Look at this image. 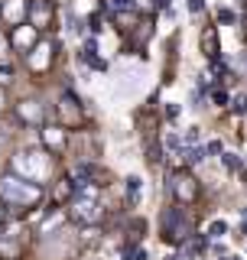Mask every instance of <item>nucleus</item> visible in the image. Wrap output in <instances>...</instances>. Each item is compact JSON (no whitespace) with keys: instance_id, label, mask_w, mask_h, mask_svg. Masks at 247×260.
<instances>
[{"instance_id":"nucleus-15","label":"nucleus","mask_w":247,"mask_h":260,"mask_svg":"<svg viewBox=\"0 0 247 260\" xmlns=\"http://www.w3.org/2000/svg\"><path fill=\"white\" fill-rule=\"evenodd\" d=\"M111 10L114 13H130L134 10V0H111Z\"/></svg>"},{"instance_id":"nucleus-13","label":"nucleus","mask_w":247,"mask_h":260,"mask_svg":"<svg viewBox=\"0 0 247 260\" xmlns=\"http://www.w3.org/2000/svg\"><path fill=\"white\" fill-rule=\"evenodd\" d=\"M72 189H75V182H72V179H62L59 189H55V202H65L72 195Z\"/></svg>"},{"instance_id":"nucleus-10","label":"nucleus","mask_w":247,"mask_h":260,"mask_svg":"<svg viewBox=\"0 0 247 260\" xmlns=\"http://www.w3.org/2000/svg\"><path fill=\"white\" fill-rule=\"evenodd\" d=\"M10 46H20V49H33L36 46V29L29 26V23H20L13 32V39H10Z\"/></svg>"},{"instance_id":"nucleus-28","label":"nucleus","mask_w":247,"mask_h":260,"mask_svg":"<svg viewBox=\"0 0 247 260\" xmlns=\"http://www.w3.org/2000/svg\"><path fill=\"white\" fill-rule=\"evenodd\" d=\"M156 4H160V7H166V4H169V0H156Z\"/></svg>"},{"instance_id":"nucleus-4","label":"nucleus","mask_w":247,"mask_h":260,"mask_svg":"<svg viewBox=\"0 0 247 260\" xmlns=\"http://www.w3.org/2000/svg\"><path fill=\"white\" fill-rule=\"evenodd\" d=\"M72 218H75L78 224H95L98 218H101V205L95 202V195L88 189L75 199V205H72Z\"/></svg>"},{"instance_id":"nucleus-1","label":"nucleus","mask_w":247,"mask_h":260,"mask_svg":"<svg viewBox=\"0 0 247 260\" xmlns=\"http://www.w3.org/2000/svg\"><path fill=\"white\" fill-rule=\"evenodd\" d=\"M0 202L4 205H16V208H33L43 202V185L7 173V176H0Z\"/></svg>"},{"instance_id":"nucleus-27","label":"nucleus","mask_w":247,"mask_h":260,"mask_svg":"<svg viewBox=\"0 0 247 260\" xmlns=\"http://www.w3.org/2000/svg\"><path fill=\"white\" fill-rule=\"evenodd\" d=\"M4 218H7V211H4V202H0V224H4Z\"/></svg>"},{"instance_id":"nucleus-16","label":"nucleus","mask_w":247,"mask_h":260,"mask_svg":"<svg viewBox=\"0 0 247 260\" xmlns=\"http://www.w3.org/2000/svg\"><path fill=\"white\" fill-rule=\"evenodd\" d=\"M221 159H225V166L231 169V173H241V162H237V156H234V153H225Z\"/></svg>"},{"instance_id":"nucleus-3","label":"nucleus","mask_w":247,"mask_h":260,"mask_svg":"<svg viewBox=\"0 0 247 260\" xmlns=\"http://www.w3.org/2000/svg\"><path fill=\"white\" fill-rule=\"evenodd\" d=\"M26 20H29V26L33 29H49L55 23V4L52 0H29V7H26Z\"/></svg>"},{"instance_id":"nucleus-19","label":"nucleus","mask_w":247,"mask_h":260,"mask_svg":"<svg viewBox=\"0 0 247 260\" xmlns=\"http://www.w3.org/2000/svg\"><path fill=\"white\" fill-rule=\"evenodd\" d=\"M7 52H10V36H7V32H0V59H4Z\"/></svg>"},{"instance_id":"nucleus-8","label":"nucleus","mask_w":247,"mask_h":260,"mask_svg":"<svg viewBox=\"0 0 247 260\" xmlns=\"http://www.w3.org/2000/svg\"><path fill=\"white\" fill-rule=\"evenodd\" d=\"M16 117H20L23 124H39V120H43V104L39 101H23L20 108H16Z\"/></svg>"},{"instance_id":"nucleus-2","label":"nucleus","mask_w":247,"mask_h":260,"mask_svg":"<svg viewBox=\"0 0 247 260\" xmlns=\"http://www.w3.org/2000/svg\"><path fill=\"white\" fill-rule=\"evenodd\" d=\"M13 169L16 173L13 176H20V179H39L46 173V153H39V150H26V153H20L16 156V162H13Z\"/></svg>"},{"instance_id":"nucleus-22","label":"nucleus","mask_w":247,"mask_h":260,"mask_svg":"<svg viewBox=\"0 0 247 260\" xmlns=\"http://www.w3.org/2000/svg\"><path fill=\"white\" fill-rule=\"evenodd\" d=\"M244 104H247V98H234V111H237V114L244 111Z\"/></svg>"},{"instance_id":"nucleus-20","label":"nucleus","mask_w":247,"mask_h":260,"mask_svg":"<svg viewBox=\"0 0 247 260\" xmlns=\"http://www.w3.org/2000/svg\"><path fill=\"white\" fill-rule=\"evenodd\" d=\"M202 7H205V0H189V10L192 13H202Z\"/></svg>"},{"instance_id":"nucleus-6","label":"nucleus","mask_w":247,"mask_h":260,"mask_svg":"<svg viewBox=\"0 0 247 260\" xmlns=\"http://www.w3.org/2000/svg\"><path fill=\"white\" fill-rule=\"evenodd\" d=\"M26 7L29 0H0V16L10 26H20V23H26Z\"/></svg>"},{"instance_id":"nucleus-17","label":"nucleus","mask_w":247,"mask_h":260,"mask_svg":"<svg viewBox=\"0 0 247 260\" xmlns=\"http://www.w3.org/2000/svg\"><path fill=\"white\" fill-rule=\"evenodd\" d=\"M225 231H228V224H225V221H211V228H208V238H221Z\"/></svg>"},{"instance_id":"nucleus-23","label":"nucleus","mask_w":247,"mask_h":260,"mask_svg":"<svg viewBox=\"0 0 247 260\" xmlns=\"http://www.w3.org/2000/svg\"><path fill=\"white\" fill-rule=\"evenodd\" d=\"M205 153H221V143H218V140L208 143V146H205Z\"/></svg>"},{"instance_id":"nucleus-24","label":"nucleus","mask_w":247,"mask_h":260,"mask_svg":"<svg viewBox=\"0 0 247 260\" xmlns=\"http://www.w3.org/2000/svg\"><path fill=\"white\" fill-rule=\"evenodd\" d=\"M7 143H10V137H7V130H0V150H4Z\"/></svg>"},{"instance_id":"nucleus-25","label":"nucleus","mask_w":247,"mask_h":260,"mask_svg":"<svg viewBox=\"0 0 247 260\" xmlns=\"http://www.w3.org/2000/svg\"><path fill=\"white\" fill-rule=\"evenodd\" d=\"M10 75V69H7V65H0V78H7Z\"/></svg>"},{"instance_id":"nucleus-12","label":"nucleus","mask_w":247,"mask_h":260,"mask_svg":"<svg viewBox=\"0 0 247 260\" xmlns=\"http://www.w3.org/2000/svg\"><path fill=\"white\" fill-rule=\"evenodd\" d=\"M202 49L208 59H218V36H215V26H208L202 32Z\"/></svg>"},{"instance_id":"nucleus-11","label":"nucleus","mask_w":247,"mask_h":260,"mask_svg":"<svg viewBox=\"0 0 247 260\" xmlns=\"http://www.w3.org/2000/svg\"><path fill=\"white\" fill-rule=\"evenodd\" d=\"M43 143L49 146V150L62 153V150H65V130H62V127H46V130H43Z\"/></svg>"},{"instance_id":"nucleus-29","label":"nucleus","mask_w":247,"mask_h":260,"mask_svg":"<svg viewBox=\"0 0 247 260\" xmlns=\"http://www.w3.org/2000/svg\"><path fill=\"white\" fill-rule=\"evenodd\" d=\"M225 260H241V257H225Z\"/></svg>"},{"instance_id":"nucleus-5","label":"nucleus","mask_w":247,"mask_h":260,"mask_svg":"<svg viewBox=\"0 0 247 260\" xmlns=\"http://www.w3.org/2000/svg\"><path fill=\"white\" fill-rule=\"evenodd\" d=\"M169 189H172V195H176V202L189 205V202H195V192H199V185H195V179L189 176L186 169H179V173H172Z\"/></svg>"},{"instance_id":"nucleus-18","label":"nucleus","mask_w":247,"mask_h":260,"mask_svg":"<svg viewBox=\"0 0 247 260\" xmlns=\"http://www.w3.org/2000/svg\"><path fill=\"white\" fill-rule=\"evenodd\" d=\"M186 159L189 162H202L205 159V150H199V146H195V150H186Z\"/></svg>"},{"instance_id":"nucleus-26","label":"nucleus","mask_w":247,"mask_h":260,"mask_svg":"<svg viewBox=\"0 0 247 260\" xmlns=\"http://www.w3.org/2000/svg\"><path fill=\"white\" fill-rule=\"evenodd\" d=\"M4 104H7V94H4V88H0V111H4Z\"/></svg>"},{"instance_id":"nucleus-9","label":"nucleus","mask_w":247,"mask_h":260,"mask_svg":"<svg viewBox=\"0 0 247 260\" xmlns=\"http://www.w3.org/2000/svg\"><path fill=\"white\" fill-rule=\"evenodd\" d=\"M49 59H52V46H46V43H36L33 46V55H29V69L33 72H43Z\"/></svg>"},{"instance_id":"nucleus-30","label":"nucleus","mask_w":247,"mask_h":260,"mask_svg":"<svg viewBox=\"0 0 247 260\" xmlns=\"http://www.w3.org/2000/svg\"><path fill=\"white\" fill-rule=\"evenodd\" d=\"M166 260H176V257H166Z\"/></svg>"},{"instance_id":"nucleus-14","label":"nucleus","mask_w":247,"mask_h":260,"mask_svg":"<svg viewBox=\"0 0 247 260\" xmlns=\"http://www.w3.org/2000/svg\"><path fill=\"white\" fill-rule=\"evenodd\" d=\"M127 199H130V202H137V199H140V179H137V176H130V179H127Z\"/></svg>"},{"instance_id":"nucleus-21","label":"nucleus","mask_w":247,"mask_h":260,"mask_svg":"<svg viewBox=\"0 0 247 260\" xmlns=\"http://www.w3.org/2000/svg\"><path fill=\"white\" fill-rule=\"evenodd\" d=\"M218 20H221V23H231V20H234V13H231V10H221V13H218Z\"/></svg>"},{"instance_id":"nucleus-7","label":"nucleus","mask_w":247,"mask_h":260,"mask_svg":"<svg viewBox=\"0 0 247 260\" xmlns=\"http://www.w3.org/2000/svg\"><path fill=\"white\" fill-rule=\"evenodd\" d=\"M166 241H182L186 234H189V221L182 218V211L179 208H169V215H166Z\"/></svg>"}]
</instances>
